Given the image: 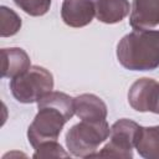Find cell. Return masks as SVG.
I'll return each instance as SVG.
<instances>
[{"label":"cell","instance_id":"obj_1","mask_svg":"<svg viewBox=\"0 0 159 159\" xmlns=\"http://www.w3.org/2000/svg\"><path fill=\"white\" fill-rule=\"evenodd\" d=\"M37 108L39 112L27 129V139L34 149L42 143L58 139L63 125L75 114V98L63 92L51 91L39 99Z\"/></svg>","mask_w":159,"mask_h":159},{"label":"cell","instance_id":"obj_2","mask_svg":"<svg viewBox=\"0 0 159 159\" xmlns=\"http://www.w3.org/2000/svg\"><path fill=\"white\" fill-rule=\"evenodd\" d=\"M118 62L129 71H153L159 67V30H134L117 45Z\"/></svg>","mask_w":159,"mask_h":159},{"label":"cell","instance_id":"obj_3","mask_svg":"<svg viewBox=\"0 0 159 159\" xmlns=\"http://www.w3.org/2000/svg\"><path fill=\"white\" fill-rule=\"evenodd\" d=\"M111 133L107 120H82L72 125L66 133V145L70 153L78 158H93L97 148Z\"/></svg>","mask_w":159,"mask_h":159},{"label":"cell","instance_id":"obj_4","mask_svg":"<svg viewBox=\"0 0 159 159\" xmlns=\"http://www.w3.org/2000/svg\"><path fill=\"white\" fill-rule=\"evenodd\" d=\"M10 89L14 98L20 103L39 102L53 89V76L41 66H31L22 75L11 78Z\"/></svg>","mask_w":159,"mask_h":159},{"label":"cell","instance_id":"obj_5","mask_svg":"<svg viewBox=\"0 0 159 159\" xmlns=\"http://www.w3.org/2000/svg\"><path fill=\"white\" fill-rule=\"evenodd\" d=\"M140 125L130 119L122 118L113 123L109 133V142L102 148L101 152L93 157L97 158H133V148H135L137 137Z\"/></svg>","mask_w":159,"mask_h":159},{"label":"cell","instance_id":"obj_6","mask_svg":"<svg viewBox=\"0 0 159 159\" xmlns=\"http://www.w3.org/2000/svg\"><path fill=\"white\" fill-rule=\"evenodd\" d=\"M128 103L138 112L159 114V82L148 77L137 80L128 91Z\"/></svg>","mask_w":159,"mask_h":159},{"label":"cell","instance_id":"obj_7","mask_svg":"<svg viewBox=\"0 0 159 159\" xmlns=\"http://www.w3.org/2000/svg\"><path fill=\"white\" fill-rule=\"evenodd\" d=\"M96 15V6L91 0H63L61 17L70 27H83L91 24Z\"/></svg>","mask_w":159,"mask_h":159},{"label":"cell","instance_id":"obj_8","mask_svg":"<svg viewBox=\"0 0 159 159\" xmlns=\"http://www.w3.org/2000/svg\"><path fill=\"white\" fill-rule=\"evenodd\" d=\"M129 24L134 30H148L159 25V0H133Z\"/></svg>","mask_w":159,"mask_h":159},{"label":"cell","instance_id":"obj_9","mask_svg":"<svg viewBox=\"0 0 159 159\" xmlns=\"http://www.w3.org/2000/svg\"><path fill=\"white\" fill-rule=\"evenodd\" d=\"M75 114L82 120H104L107 118V106L96 94L83 93L75 98Z\"/></svg>","mask_w":159,"mask_h":159},{"label":"cell","instance_id":"obj_10","mask_svg":"<svg viewBox=\"0 0 159 159\" xmlns=\"http://www.w3.org/2000/svg\"><path fill=\"white\" fill-rule=\"evenodd\" d=\"M31 67V61L25 50L20 47L1 48V77L14 78Z\"/></svg>","mask_w":159,"mask_h":159},{"label":"cell","instance_id":"obj_11","mask_svg":"<svg viewBox=\"0 0 159 159\" xmlns=\"http://www.w3.org/2000/svg\"><path fill=\"white\" fill-rule=\"evenodd\" d=\"M94 6L97 20L104 24L120 22L130 10L128 0H97Z\"/></svg>","mask_w":159,"mask_h":159},{"label":"cell","instance_id":"obj_12","mask_svg":"<svg viewBox=\"0 0 159 159\" xmlns=\"http://www.w3.org/2000/svg\"><path fill=\"white\" fill-rule=\"evenodd\" d=\"M135 149L138 154L145 159H159V125H140Z\"/></svg>","mask_w":159,"mask_h":159},{"label":"cell","instance_id":"obj_13","mask_svg":"<svg viewBox=\"0 0 159 159\" xmlns=\"http://www.w3.org/2000/svg\"><path fill=\"white\" fill-rule=\"evenodd\" d=\"M21 29L20 16L6 6L0 7V36L9 37L14 36Z\"/></svg>","mask_w":159,"mask_h":159},{"label":"cell","instance_id":"obj_14","mask_svg":"<svg viewBox=\"0 0 159 159\" xmlns=\"http://www.w3.org/2000/svg\"><path fill=\"white\" fill-rule=\"evenodd\" d=\"M14 2L30 16H42L51 6V0H14Z\"/></svg>","mask_w":159,"mask_h":159},{"label":"cell","instance_id":"obj_15","mask_svg":"<svg viewBox=\"0 0 159 159\" xmlns=\"http://www.w3.org/2000/svg\"><path fill=\"white\" fill-rule=\"evenodd\" d=\"M70 153L65 152L61 144L55 142H46L35 148L34 158H67Z\"/></svg>","mask_w":159,"mask_h":159}]
</instances>
